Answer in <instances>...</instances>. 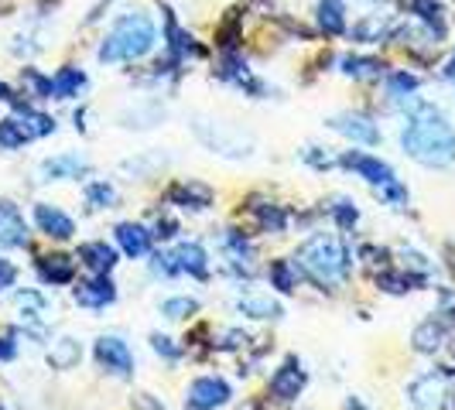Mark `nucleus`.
Listing matches in <instances>:
<instances>
[{
	"label": "nucleus",
	"mask_w": 455,
	"mask_h": 410,
	"mask_svg": "<svg viewBox=\"0 0 455 410\" xmlns=\"http://www.w3.org/2000/svg\"><path fill=\"white\" fill-rule=\"evenodd\" d=\"M401 144L418 164L428 168H449L455 164V130L452 123L442 116V110H435L428 103H421L411 114L408 127L401 134Z\"/></svg>",
	"instance_id": "obj_1"
},
{
	"label": "nucleus",
	"mask_w": 455,
	"mask_h": 410,
	"mask_svg": "<svg viewBox=\"0 0 455 410\" xmlns=\"http://www.w3.org/2000/svg\"><path fill=\"white\" fill-rule=\"evenodd\" d=\"M155 24L148 14H124L120 21L107 31V38H103V45L96 51V59L100 62H107V66H116V62H134V59H144L151 48H155Z\"/></svg>",
	"instance_id": "obj_2"
},
{
	"label": "nucleus",
	"mask_w": 455,
	"mask_h": 410,
	"mask_svg": "<svg viewBox=\"0 0 455 410\" xmlns=\"http://www.w3.org/2000/svg\"><path fill=\"white\" fill-rule=\"evenodd\" d=\"M298 271H305L322 288H332L349 273V250L336 236L315 233L312 240H305L298 247Z\"/></svg>",
	"instance_id": "obj_3"
},
{
	"label": "nucleus",
	"mask_w": 455,
	"mask_h": 410,
	"mask_svg": "<svg viewBox=\"0 0 455 410\" xmlns=\"http://www.w3.org/2000/svg\"><path fill=\"white\" fill-rule=\"evenodd\" d=\"M55 134V120L48 114H38L31 106H14V116L0 120V147L4 151H18L24 144L38 140V137Z\"/></svg>",
	"instance_id": "obj_4"
},
{
	"label": "nucleus",
	"mask_w": 455,
	"mask_h": 410,
	"mask_svg": "<svg viewBox=\"0 0 455 410\" xmlns=\"http://www.w3.org/2000/svg\"><path fill=\"white\" fill-rule=\"evenodd\" d=\"M96 363L114 376H131L134 373V356L127 349V342L116 335H100L96 339Z\"/></svg>",
	"instance_id": "obj_5"
},
{
	"label": "nucleus",
	"mask_w": 455,
	"mask_h": 410,
	"mask_svg": "<svg viewBox=\"0 0 455 410\" xmlns=\"http://www.w3.org/2000/svg\"><path fill=\"white\" fill-rule=\"evenodd\" d=\"M342 168H349V171H356L360 178H366V182L373 185H384L394 178V168H390L387 161H380V158H373V154H363V151H346L339 158Z\"/></svg>",
	"instance_id": "obj_6"
},
{
	"label": "nucleus",
	"mask_w": 455,
	"mask_h": 410,
	"mask_svg": "<svg viewBox=\"0 0 455 410\" xmlns=\"http://www.w3.org/2000/svg\"><path fill=\"white\" fill-rule=\"evenodd\" d=\"M227 400H229V387L227 380H220V376H203V380H196L188 387V407L192 410H216L223 407Z\"/></svg>",
	"instance_id": "obj_7"
},
{
	"label": "nucleus",
	"mask_w": 455,
	"mask_h": 410,
	"mask_svg": "<svg viewBox=\"0 0 455 410\" xmlns=\"http://www.w3.org/2000/svg\"><path fill=\"white\" fill-rule=\"evenodd\" d=\"M408 400L414 410H438L445 404V376L442 373H428V376L414 380L408 390Z\"/></svg>",
	"instance_id": "obj_8"
},
{
	"label": "nucleus",
	"mask_w": 455,
	"mask_h": 410,
	"mask_svg": "<svg viewBox=\"0 0 455 410\" xmlns=\"http://www.w3.org/2000/svg\"><path fill=\"white\" fill-rule=\"evenodd\" d=\"M28 247V223L14 202H0V250Z\"/></svg>",
	"instance_id": "obj_9"
},
{
	"label": "nucleus",
	"mask_w": 455,
	"mask_h": 410,
	"mask_svg": "<svg viewBox=\"0 0 455 410\" xmlns=\"http://www.w3.org/2000/svg\"><path fill=\"white\" fill-rule=\"evenodd\" d=\"M76 301H79L83 308H107V304H114L116 288H114V280H110V273H96L92 280H83V284L76 288Z\"/></svg>",
	"instance_id": "obj_10"
},
{
	"label": "nucleus",
	"mask_w": 455,
	"mask_h": 410,
	"mask_svg": "<svg viewBox=\"0 0 455 410\" xmlns=\"http://www.w3.org/2000/svg\"><path fill=\"white\" fill-rule=\"evenodd\" d=\"M329 127L336 130V134L349 137L353 144H377L380 140V130L360 114H342V116H332L329 120Z\"/></svg>",
	"instance_id": "obj_11"
},
{
	"label": "nucleus",
	"mask_w": 455,
	"mask_h": 410,
	"mask_svg": "<svg viewBox=\"0 0 455 410\" xmlns=\"http://www.w3.org/2000/svg\"><path fill=\"white\" fill-rule=\"evenodd\" d=\"M35 223H38V229H42L45 236H52V240H68V236L76 233V223L68 219L62 209H55V205H48V202L35 205Z\"/></svg>",
	"instance_id": "obj_12"
},
{
	"label": "nucleus",
	"mask_w": 455,
	"mask_h": 410,
	"mask_svg": "<svg viewBox=\"0 0 455 410\" xmlns=\"http://www.w3.org/2000/svg\"><path fill=\"white\" fill-rule=\"evenodd\" d=\"M301 390H305V369H301L295 359H288V363L271 376V393L277 400L288 404V400H295Z\"/></svg>",
	"instance_id": "obj_13"
},
{
	"label": "nucleus",
	"mask_w": 455,
	"mask_h": 410,
	"mask_svg": "<svg viewBox=\"0 0 455 410\" xmlns=\"http://www.w3.org/2000/svg\"><path fill=\"white\" fill-rule=\"evenodd\" d=\"M38 171H42L45 182H62V178H79V175H86V171H90V161L83 158V154H59V158H48Z\"/></svg>",
	"instance_id": "obj_14"
},
{
	"label": "nucleus",
	"mask_w": 455,
	"mask_h": 410,
	"mask_svg": "<svg viewBox=\"0 0 455 410\" xmlns=\"http://www.w3.org/2000/svg\"><path fill=\"white\" fill-rule=\"evenodd\" d=\"M79 260L90 267L92 273H110L116 267V250L103 240H92V243H83L79 247Z\"/></svg>",
	"instance_id": "obj_15"
},
{
	"label": "nucleus",
	"mask_w": 455,
	"mask_h": 410,
	"mask_svg": "<svg viewBox=\"0 0 455 410\" xmlns=\"http://www.w3.org/2000/svg\"><path fill=\"white\" fill-rule=\"evenodd\" d=\"M116 243H120V250L127 253V256H144V253L151 250V233L144 226H137V223H120L116 226Z\"/></svg>",
	"instance_id": "obj_16"
},
{
	"label": "nucleus",
	"mask_w": 455,
	"mask_h": 410,
	"mask_svg": "<svg viewBox=\"0 0 455 410\" xmlns=\"http://www.w3.org/2000/svg\"><path fill=\"white\" fill-rule=\"evenodd\" d=\"M220 75L227 79V83H233V86H240V90L247 92H264V86L253 79L251 66L243 62V59H236V55H227L223 59V68H220Z\"/></svg>",
	"instance_id": "obj_17"
},
{
	"label": "nucleus",
	"mask_w": 455,
	"mask_h": 410,
	"mask_svg": "<svg viewBox=\"0 0 455 410\" xmlns=\"http://www.w3.org/2000/svg\"><path fill=\"white\" fill-rule=\"evenodd\" d=\"M175 256V264H179V271L182 273H192V277H205L209 273V256L199 243H179V250L172 253Z\"/></svg>",
	"instance_id": "obj_18"
},
{
	"label": "nucleus",
	"mask_w": 455,
	"mask_h": 410,
	"mask_svg": "<svg viewBox=\"0 0 455 410\" xmlns=\"http://www.w3.org/2000/svg\"><path fill=\"white\" fill-rule=\"evenodd\" d=\"M83 86H86V72H83V68L66 66L52 75V96H55V99H72V96H79Z\"/></svg>",
	"instance_id": "obj_19"
},
{
	"label": "nucleus",
	"mask_w": 455,
	"mask_h": 410,
	"mask_svg": "<svg viewBox=\"0 0 455 410\" xmlns=\"http://www.w3.org/2000/svg\"><path fill=\"white\" fill-rule=\"evenodd\" d=\"M168 199L175 205H185V209H205V205L212 202V192L199 182H179L168 192Z\"/></svg>",
	"instance_id": "obj_20"
},
{
	"label": "nucleus",
	"mask_w": 455,
	"mask_h": 410,
	"mask_svg": "<svg viewBox=\"0 0 455 410\" xmlns=\"http://www.w3.org/2000/svg\"><path fill=\"white\" fill-rule=\"evenodd\" d=\"M315 18H319V28L325 35H342L346 31V7L342 0H322L315 7Z\"/></svg>",
	"instance_id": "obj_21"
},
{
	"label": "nucleus",
	"mask_w": 455,
	"mask_h": 410,
	"mask_svg": "<svg viewBox=\"0 0 455 410\" xmlns=\"http://www.w3.org/2000/svg\"><path fill=\"white\" fill-rule=\"evenodd\" d=\"M79 359H83V349L76 339H55L48 349V363L55 369H72V366H79Z\"/></svg>",
	"instance_id": "obj_22"
},
{
	"label": "nucleus",
	"mask_w": 455,
	"mask_h": 410,
	"mask_svg": "<svg viewBox=\"0 0 455 410\" xmlns=\"http://www.w3.org/2000/svg\"><path fill=\"white\" fill-rule=\"evenodd\" d=\"M42 277H45L48 284H68L76 277V260H68L62 253L42 256Z\"/></svg>",
	"instance_id": "obj_23"
},
{
	"label": "nucleus",
	"mask_w": 455,
	"mask_h": 410,
	"mask_svg": "<svg viewBox=\"0 0 455 410\" xmlns=\"http://www.w3.org/2000/svg\"><path fill=\"white\" fill-rule=\"evenodd\" d=\"M236 308H240L247 319H277V315H281V304H277V301H271V297H257V295L240 297Z\"/></svg>",
	"instance_id": "obj_24"
},
{
	"label": "nucleus",
	"mask_w": 455,
	"mask_h": 410,
	"mask_svg": "<svg viewBox=\"0 0 455 410\" xmlns=\"http://www.w3.org/2000/svg\"><path fill=\"white\" fill-rule=\"evenodd\" d=\"M445 342V325L442 321H425V325H418V332H414V349L418 352H435L438 345Z\"/></svg>",
	"instance_id": "obj_25"
},
{
	"label": "nucleus",
	"mask_w": 455,
	"mask_h": 410,
	"mask_svg": "<svg viewBox=\"0 0 455 410\" xmlns=\"http://www.w3.org/2000/svg\"><path fill=\"white\" fill-rule=\"evenodd\" d=\"M271 288L284 291V295H291V291L298 288V264H291V260H274L271 264Z\"/></svg>",
	"instance_id": "obj_26"
},
{
	"label": "nucleus",
	"mask_w": 455,
	"mask_h": 410,
	"mask_svg": "<svg viewBox=\"0 0 455 410\" xmlns=\"http://www.w3.org/2000/svg\"><path fill=\"white\" fill-rule=\"evenodd\" d=\"M168 45H172V55L175 59H188V55H199V45L192 35H185L182 28L175 24V18H168Z\"/></svg>",
	"instance_id": "obj_27"
},
{
	"label": "nucleus",
	"mask_w": 455,
	"mask_h": 410,
	"mask_svg": "<svg viewBox=\"0 0 455 410\" xmlns=\"http://www.w3.org/2000/svg\"><path fill=\"white\" fill-rule=\"evenodd\" d=\"M339 68L346 75H353V79H377L384 72V66L377 59H356V55H346L339 62Z\"/></svg>",
	"instance_id": "obj_28"
},
{
	"label": "nucleus",
	"mask_w": 455,
	"mask_h": 410,
	"mask_svg": "<svg viewBox=\"0 0 455 410\" xmlns=\"http://www.w3.org/2000/svg\"><path fill=\"white\" fill-rule=\"evenodd\" d=\"M253 216H257V223L267 229V233H284V226H288V216H284L281 205H271V202L253 205Z\"/></svg>",
	"instance_id": "obj_29"
},
{
	"label": "nucleus",
	"mask_w": 455,
	"mask_h": 410,
	"mask_svg": "<svg viewBox=\"0 0 455 410\" xmlns=\"http://www.w3.org/2000/svg\"><path fill=\"white\" fill-rule=\"evenodd\" d=\"M384 35H387V21L380 14H370V18H363V21L353 28V38L356 42H380Z\"/></svg>",
	"instance_id": "obj_30"
},
{
	"label": "nucleus",
	"mask_w": 455,
	"mask_h": 410,
	"mask_svg": "<svg viewBox=\"0 0 455 410\" xmlns=\"http://www.w3.org/2000/svg\"><path fill=\"white\" fill-rule=\"evenodd\" d=\"M24 90H31V96L38 99H52V75H42L38 68H21Z\"/></svg>",
	"instance_id": "obj_31"
},
{
	"label": "nucleus",
	"mask_w": 455,
	"mask_h": 410,
	"mask_svg": "<svg viewBox=\"0 0 455 410\" xmlns=\"http://www.w3.org/2000/svg\"><path fill=\"white\" fill-rule=\"evenodd\" d=\"M86 202H90L92 209H110V205L116 202L114 185H107V182H92L90 188H86Z\"/></svg>",
	"instance_id": "obj_32"
},
{
	"label": "nucleus",
	"mask_w": 455,
	"mask_h": 410,
	"mask_svg": "<svg viewBox=\"0 0 455 410\" xmlns=\"http://www.w3.org/2000/svg\"><path fill=\"white\" fill-rule=\"evenodd\" d=\"M227 253L233 256V264H247V267H251L253 250H251V243L243 240V233H229V236H227Z\"/></svg>",
	"instance_id": "obj_33"
},
{
	"label": "nucleus",
	"mask_w": 455,
	"mask_h": 410,
	"mask_svg": "<svg viewBox=\"0 0 455 410\" xmlns=\"http://www.w3.org/2000/svg\"><path fill=\"white\" fill-rule=\"evenodd\" d=\"M418 86H421V79L411 75V72H390V79H387L390 96H408V92H414Z\"/></svg>",
	"instance_id": "obj_34"
},
{
	"label": "nucleus",
	"mask_w": 455,
	"mask_h": 410,
	"mask_svg": "<svg viewBox=\"0 0 455 410\" xmlns=\"http://www.w3.org/2000/svg\"><path fill=\"white\" fill-rule=\"evenodd\" d=\"M14 301H18V308H21L31 321H38L42 315H45V301H42V295H35V291H21Z\"/></svg>",
	"instance_id": "obj_35"
},
{
	"label": "nucleus",
	"mask_w": 455,
	"mask_h": 410,
	"mask_svg": "<svg viewBox=\"0 0 455 410\" xmlns=\"http://www.w3.org/2000/svg\"><path fill=\"white\" fill-rule=\"evenodd\" d=\"M199 304H196V297H172V301H164L161 304V311H164V319H185V315H192Z\"/></svg>",
	"instance_id": "obj_36"
},
{
	"label": "nucleus",
	"mask_w": 455,
	"mask_h": 410,
	"mask_svg": "<svg viewBox=\"0 0 455 410\" xmlns=\"http://www.w3.org/2000/svg\"><path fill=\"white\" fill-rule=\"evenodd\" d=\"M329 212H332V219H336V223H339L342 229H353V226H356V219H360V212H356V205L349 202V199H339V202L332 205Z\"/></svg>",
	"instance_id": "obj_37"
},
{
	"label": "nucleus",
	"mask_w": 455,
	"mask_h": 410,
	"mask_svg": "<svg viewBox=\"0 0 455 410\" xmlns=\"http://www.w3.org/2000/svg\"><path fill=\"white\" fill-rule=\"evenodd\" d=\"M377 195H380L384 202H390V205H404V202H408V188L397 182V178H390V182L377 185Z\"/></svg>",
	"instance_id": "obj_38"
},
{
	"label": "nucleus",
	"mask_w": 455,
	"mask_h": 410,
	"mask_svg": "<svg viewBox=\"0 0 455 410\" xmlns=\"http://www.w3.org/2000/svg\"><path fill=\"white\" fill-rule=\"evenodd\" d=\"M377 280H380V288H384V291H394V295L411 291V284H414V277H404V273H380Z\"/></svg>",
	"instance_id": "obj_39"
},
{
	"label": "nucleus",
	"mask_w": 455,
	"mask_h": 410,
	"mask_svg": "<svg viewBox=\"0 0 455 410\" xmlns=\"http://www.w3.org/2000/svg\"><path fill=\"white\" fill-rule=\"evenodd\" d=\"M151 345H155V352H158V356L172 359V363L182 356V349H179V345H175L172 339H164V335H155V339H151Z\"/></svg>",
	"instance_id": "obj_40"
},
{
	"label": "nucleus",
	"mask_w": 455,
	"mask_h": 410,
	"mask_svg": "<svg viewBox=\"0 0 455 410\" xmlns=\"http://www.w3.org/2000/svg\"><path fill=\"white\" fill-rule=\"evenodd\" d=\"M14 277H18V271H14V264L0 256V291H7V288L14 284Z\"/></svg>",
	"instance_id": "obj_41"
},
{
	"label": "nucleus",
	"mask_w": 455,
	"mask_h": 410,
	"mask_svg": "<svg viewBox=\"0 0 455 410\" xmlns=\"http://www.w3.org/2000/svg\"><path fill=\"white\" fill-rule=\"evenodd\" d=\"M0 103H11V106H21V99L14 96V90L7 83H0Z\"/></svg>",
	"instance_id": "obj_42"
},
{
	"label": "nucleus",
	"mask_w": 455,
	"mask_h": 410,
	"mask_svg": "<svg viewBox=\"0 0 455 410\" xmlns=\"http://www.w3.org/2000/svg\"><path fill=\"white\" fill-rule=\"evenodd\" d=\"M0 359H14V339H0Z\"/></svg>",
	"instance_id": "obj_43"
},
{
	"label": "nucleus",
	"mask_w": 455,
	"mask_h": 410,
	"mask_svg": "<svg viewBox=\"0 0 455 410\" xmlns=\"http://www.w3.org/2000/svg\"><path fill=\"white\" fill-rule=\"evenodd\" d=\"M445 75H449V83H452V86H455V59H452V62H449V66H445Z\"/></svg>",
	"instance_id": "obj_44"
},
{
	"label": "nucleus",
	"mask_w": 455,
	"mask_h": 410,
	"mask_svg": "<svg viewBox=\"0 0 455 410\" xmlns=\"http://www.w3.org/2000/svg\"><path fill=\"white\" fill-rule=\"evenodd\" d=\"M346 410H363V407H360V404H356V400H353V404H349V407H346Z\"/></svg>",
	"instance_id": "obj_45"
},
{
	"label": "nucleus",
	"mask_w": 455,
	"mask_h": 410,
	"mask_svg": "<svg viewBox=\"0 0 455 410\" xmlns=\"http://www.w3.org/2000/svg\"><path fill=\"white\" fill-rule=\"evenodd\" d=\"M107 4H110V0H107Z\"/></svg>",
	"instance_id": "obj_46"
},
{
	"label": "nucleus",
	"mask_w": 455,
	"mask_h": 410,
	"mask_svg": "<svg viewBox=\"0 0 455 410\" xmlns=\"http://www.w3.org/2000/svg\"><path fill=\"white\" fill-rule=\"evenodd\" d=\"M0 410H4V407H0Z\"/></svg>",
	"instance_id": "obj_47"
}]
</instances>
